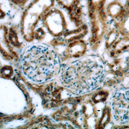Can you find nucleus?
<instances>
[{"instance_id": "obj_4", "label": "nucleus", "mask_w": 129, "mask_h": 129, "mask_svg": "<svg viewBox=\"0 0 129 129\" xmlns=\"http://www.w3.org/2000/svg\"><path fill=\"white\" fill-rule=\"evenodd\" d=\"M103 1L104 0H90L91 3H92L93 5H100V4L103 3Z\"/></svg>"}, {"instance_id": "obj_2", "label": "nucleus", "mask_w": 129, "mask_h": 129, "mask_svg": "<svg viewBox=\"0 0 129 129\" xmlns=\"http://www.w3.org/2000/svg\"><path fill=\"white\" fill-rule=\"evenodd\" d=\"M106 11L111 16L116 17L122 15L123 8L122 5L118 2H113L108 6Z\"/></svg>"}, {"instance_id": "obj_1", "label": "nucleus", "mask_w": 129, "mask_h": 129, "mask_svg": "<svg viewBox=\"0 0 129 129\" xmlns=\"http://www.w3.org/2000/svg\"><path fill=\"white\" fill-rule=\"evenodd\" d=\"M59 70L58 59L55 52L44 45H34L24 53L22 71L28 80L42 83L52 80Z\"/></svg>"}, {"instance_id": "obj_3", "label": "nucleus", "mask_w": 129, "mask_h": 129, "mask_svg": "<svg viewBox=\"0 0 129 129\" xmlns=\"http://www.w3.org/2000/svg\"><path fill=\"white\" fill-rule=\"evenodd\" d=\"M58 6L66 11H71L76 6L78 0H55Z\"/></svg>"}]
</instances>
